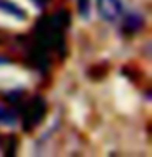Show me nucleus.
Masks as SVG:
<instances>
[{
    "mask_svg": "<svg viewBox=\"0 0 152 157\" xmlns=\"http://www.w3.org/2000/svg\"><path fill=\"white\" fill-rule=\"evenodd\" d=\"M69 13L66 10H57L52 15L39 18L34 26V38L29 54L33 57V64L46 67L49 62V52H61L64 49V38L69 26Z\"/></svg>",
    "mask_w": 152,
    "mask_h": 157,
    "instance_id": "f257e3e1",
    "label": "nucleus"
},
{
    "mask_svg": "<svg viewBox=\"0 0 152 157\" xmlns=\"http://www.w3.org/2000/svg\"><path fill=\"white\" fill-rule=\"evenodd\" d=\"M46 100L43 97H33L23 105V111H21V123L23 128L26 131H29L31 128L38 126L41 120L46 115Z\"/></svg>",
    "mask_w": 152,
    "mask_h": 157,
    "instance_id": "f03ea898",
    "label": "nucleus"
},
{
    "mask_svg": "<svg viewBox=\"0 0 152 157\" xmlns=\"http://www.w3.org/2000/svg\"><path fill=\"white\" fill-rule=\"evenodd\" d=\"M97 8L100 17L108 23H115L121 20V15L124 12L123 0H97Z\"/></svg>",
    "mask_w": 152,
    "mask_h": 157,
    "instance_id": "7ed1b4c3",
    "label": "nucleus"
},
{
    "mask_svg": "<svg viewBox=\"0 0 152 157\" xmlns=\"http://www.w3.org/2000/svg\"><path fill=\"white\" fill-rule=\"evenodd\" d=\"M121 18H123V31L124 33H136L144 25V18L137 10H124Z\"/></svg>",
    "mask_w": 152,
    "mask_h": 157,
    "instance_id": "20e7f679",
    "label": "nucleus"
},
{
    "mask_svg": "<svg viewBox=\"0 0 152 157\" xmlns=\"http://www.w3.org/2000/svg\"><path fill=\"white\" fill-rule=\"evenodd\" d=\"M18 121V113L15 111L13 106L0 103V124L5 126H15Z\"/></svg>",
    "mask_w": 152,
    "mask_h": 157,
    "instance_id": "39448f33",
    "label": "nucleus"
},
{
    "mask_svg": "<svg viewBox=\"0 0 152 157\" xmlns=\"http://www.w3.org/2000/svg\"><path fill=\"white\" fill-rule=\"evenodd\" d=\"M0 10L5 12L7 15H12V17H15L17 20L26 18V12H25L21 7H18L15 2H12V0H0Z\"/></svg>",
    "mask_w": 152,
    "mask_h": 157,
    "instance_id": "423d86ee",
    "label": "nucleus"
},
{
    "mask_svg": "<svg viewBox=\"0 0 152 157\" xmlns=\"http://www.w3.org/2000/svg\"><path fill=\"white\" fill-rule=\"evenodd\" d=\"M77 10L82 18L90 17V0H77Z\"/></svg>",
    "mask_w": 152,
    "mask_h": 157,
    "instance_id": "0eeeda50",
    "label": "nucleus"
},
{
    "mask_svg": "<svg viewBox=\"0 0 152 157\" xmlns=\"http://www.w3.org/2000/svg\"><path fill=\"white\" fill-rule=\"evenodd\" d=\"M33 2H34V3H36V5H38V7H39V8H41V7H44V5H46V3H48V0H33Z\"/></svg>",
    "mask_w": 152,
    "mask_h": 157,
    "instance_id": "6e6552de",
    "label": "nucleus"
},
{
    "mask_svg": "<svg viewBox=\"0 0 152 157\" xmlns=\"http://www.w3.org/2000/svg\"><path fill=\"white\" fill-rule=\"evenodd\" d=\"M5 62H10L8 57H0V64H5Z\"/></svg>",
    "mask_w": 152,
    "mask_h": 157,
    "instance_id": "1a4fd4ad",
    "label": "nucleus"
}]
</instances>
